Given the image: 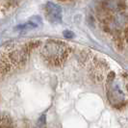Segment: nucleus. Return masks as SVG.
I'll list each match as a JSON object with an SVG mask.
<instances>
[{
  "label": "nucleus",
  "instance_id": "obj_2",
  "mask_svg": "<svg viewBox=\"0 0 128 128\" xmlns=\"http://www.w3.org/2000/svg\"><path fill=\"white\" fill-rule=\"evenodd\" d=\"M45 14L46 18L52 23H60L63 18L62 8L55 3L48 2L45 5Z\"/></svg>",
  "mask_w": 128,
  "mask_h": 128
},
{
  "label": "nucleus",
  "instance_id": "obj_5",
  "mask_svg": "<svg viewBox=\"0 0 128 128\" xmlns=\"http://www.w3.org/2000/svg\"><path fill=\"white\" fill-rule=\"evenodd\" d=\"M37 26H38V23H37V22L29 21V22H27V23L18 25V27H16V29H18V30H31V29L36 28Z\"/></svg>",
  "mask_w": 128,
  "mask_h": 128
},
{
  "label": "nucleus",
  "instance_id": "obj_3",
  "mask_svg": "<svg viewBox=\"0 0 128 128\" xmlns=\"http://www.w3.org/2000/svg\"><path fill=\"white\" fill-rule=\"evenodd\" d=\"M104 7L109 11H122L124 8V4L122 0H107L104 3Z\"/></svg>",
  "mask_w": 128,
  "mask_h": 128
},
{
  "label": "nucleus",
  "instance_id": "obj_1",
  "mask_svg": "<svg viewBox=\"0 0 128 128\" xmlns=\"http://www.w3.org/2000/svg\"><path fill=\"white\" fill-rule=\"evenodd\" d=\"M70 49L66 45L59 40H48L42 49L44 57L52 66H60L68 56Z\"/></svg>",
  "mask_w": 128,
  "mask_h": 128
},
{
  "label": "nucleus",
  "instance_id": "obj_8",
  "mask_svg": "<svg viewBox=\"0 0 128 128\" xmlns=\"http://www.w3.org/2000/svg\"><path fill=\"white\" fill-rule=\"evenodd\" d=\"M61 1H66V0H61Z\"/></svg>",
  "mask_w": 128,
  "mask_h": 128
},
{
  "label": "nucleus",
  "instance_id": "obj_6",
  "mask_svg": "<svg viewBox=\"0 0 128 128\" xmlns=\"http://www.w3.org/2000/svg\"><path fill=\"white\" fill-rule=\"evenodd\" d=\"M64 36L66 38H72L73 37H74V34L71 32V31L66 30V31H64Z\"/></svg>",
  "mask_w": 128,
  "mask_h": 128
},
{
  "label": "nucleus",
  "instance_id": "obj_7",
  "mask_svg": "<svg viewBox=\"0 0 128 128\" xmlns=\"http://www.w3.org/2000/svg\"><path fill=\"white\" fill-rule=\"evenodd\" d=\"M124 36H125V38H126V40L128 42V26L126 27V29H125V32H124Z\"/></svg>",
  "mask_w": 128,
  "mask_h": 128
},
{
  "label": "nucleus",
  "instance_id": "obj_4",
  "mask_svg": "<svg viewBox=\"0 0 128 128\" xmlns=\"http://www.w3.org/2000/svg\"><path fill=\"white\" fill-rule=\"evenodd\" d=\"M0 128H13V120L9 116H0Z\"/></svg>",
  "mask_w": 128,
  "mask_h": 128
}]
</instances>
